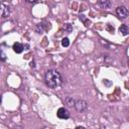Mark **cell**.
Here are the masks:
<instances>
[{"label":"cell","mask_w":129,"mask_h":129,"mask_svg":"<svg viewBox=\"0 0 129 129\" xmlns=\"http://www.w3.org/2000/svg\"><path fill=\"white\" fill-rule=\"evenodd\" d=\"M61 45L64 46V47L69 46V45H70V39H69L68 37H63V38L61 39Z\"/></svg>","instance_id":"7c38bea8"},{"label":"cell","mask_w":129,"mask_h":129,"mask_svg":"<svg viewBox=\"0 0 129 129\" xmlns=\"http://www.w3.org/2000/svg\"><path fill=\"white\" fill-rule=\"evenodd\" d=\"M35 31L37 33H39V34L43 33V31H44V25H43V23H37L36 26H35Z\"/></svg>","instance_id":"30bf717a"},{"label":"cell","mask_w":129,"mask_h":129,"mask_svg":"<svg viewBox=\"0 0 129 129\" xmlns=\"http://www.w3.org/2000/svg\"><path fill=\"white\" fill-rule=\"evenodd\" d=\"M119 32L121 35H127L129 33V28L126 24H121V26L119 27Z\"/></svg>","instance_id":"9c48e42d"},{"label":"cell","mask_w":129,"mask_h":129,"mask_svg":"<svg viewBox=\"0 0 129 129\" xmlns=\"http://www.w3.org/2000/svg\"><path fill=\"white\" fill-rule=\"evenodd\" d=\"M44 81H45V84L49 88L56 89V88L62 86V84L64 82V79H63L62 75L59 72H57L55 70H48L45 73Z\"/></svg>","instance_id":"6da1fadb"},{"label":"cell","mask_w":129,"mask_h":129,"mask_svg":"<svg viewBox=\"0 0 129 129\" xmlns=\"http://www.w3.org/2000/svg\"><path fill=\"white\" fill-rule=\"evenodd\" d=\"M56 116L59 119H69L70 118V112L68 109H66L64 107H61L57 110L56 112Z\"/></svg>","instance_id":"277c9868"},{"label":"cell","mask_w":129,"mask_h":129,"mask_svg":"<svg viewBox=\"0 0 129 129\" xmlns=\"http://www.w3.org/2000/svg\"><path fill=\"white\" fill-rule=\"evenodd\" d=\"M103 83H104V85H106V86H108V87L112 85V83H111V82H109V80H104V82H103Z\"/></svg>","instance_id":"5bb4252c"},{"label":"cell","mask_w":129,"mask_h":129,"mask_svg":"<svg viewBox=\"0 0 129 129\" xmlns=\"http://www.w3.org/2000/svg\"><path fill=\"white\" fill-rule=\"evenodd\" d=\"M12 48H13L14 52H16V53H21V52L23 51V49H24V45H23L22 43H20V42H14Z\"/></svg>","instance_id":"8992f818"},{"label":"cell","mask_w":129,"mask_h":129,"mask_svg":"<svg viewBox=\"0 0 129 129\" xmlns=\"http://www.w3.org/2000/svg\"><path fill=\"white\" fill-rule=\"evenodd\" d=\"M97 3L102 9H109L111 7V1L110 0H98Z\"/></svg>","instance_id":"5b68a950"},{"label":"cell","mask_w":129,"mask_h":129,"mask_svg":"<svg viewBox=\"0 0 129 129\" xmlns=\"http://www.w3.org/2000/svg\"><path fill=\"white\" fill-rule=\"evenodd\" d=\"M62 28H63L64 31H67V32H72V30H73V26H72L70 23H64L63 26H62Z\"/></svg>","instance_id":"8fae6325"},{"label":"cell","mask_w":129,"mask_h":129,"mask_svg":"<svg viewBox=\"0 0 129 129\" xmlns=\"http://www.w3.org/2000/svg\"><path fill=\"white\" fill-rule=\"evenodd\" d=\"M128 9L125 7V6H123V5H121V6H118L117 8H116V14L118 15V17L120 18V19H125V18H127V16H128Z\"/></svg>","instance_id":"7a4b0ae2"},{"label":"cell","mask_w":129,"mask_h":129,"mask_svg":"<svg viewBox=\"0 0 129 129\" xmlns=\"http://www.w3.org/2000/svg\"><path fill=\"white\" fill-rule=\"evenodd\" d=\"M76 102H77V101H76L73 97H67V98L64 99V103H66V105H67L68 107H75Z\"/></svg>","instance_id":"52a82bcc"},{"label":"cell","mask_w":129,"mask_h":129,"mask_svg":"<svg viewBox=\"0 0 129 129\" xmlns=\"http://www.w3.org/2000/svg\"><path fill=\"white\" fill-rule=\"evenodd\" d=\"M127 62H128V67H129V58H128V60H127Z\"/></svg>","instance_id":"e0dca14e"},{"label":"cell","mask_w":129,"mask_h":129,"mask_svg":"<svg viewBox=\"0 0 129 129\" xmlns=\"http://www.w3.org/2000/svg\"><path fill=\"white\" fill-rule=\"evenodd\" d=\"M1 60H2V61H5V60H6V55H5V53L3 52V50H1Z\"/></svg>","instance_id":"4fadbf2b"},{"label":"cell","mask_w":129,"mask_h":129,"mask_svg":"<svg viewBox=\"0 0 129 129\" xmlns=\"http://www.w3.org/2000/svg\"><path fill=\"white\" fill-rule=\"evenodd\" d=\"M75 108H76V110H77L78 112L82 113V112H84V111L87 110V108H88V103H87L85 100H78V101L76 102Z\"/></svg>","instance_id":"3957f363"},{"label":"cell","mask_w":129,"mask_h":129,"mask_svg":"<svg viewBox=\"0 0 129 129\" xmlns=\"http://www.w3.org/2000/svg\"><path fill=\"white\" fill-rule=\"evenodd\" d=\"M9 14H10L9 7L6 6V5H4V4H2V12H1V16H2L3 18H5V17H8Z\"/></svg>","instance_id":"ba28073f"},{"label":"cell","mask_w":129,"mask_h":129,"mask_svg":"<svg viewBox=\"0 0 129 129\" xmlns=\"http://www.w3.org/2000/svg\"><path fill=\"white\" fill-rule=\"evenodd\" d=\"M30 64H31V67H33V68H34V62H33V61H31V63H30Z\"/></svg>","instance_id":"2e32d148"},{"label":"cell","mask_w":129,"mask_h":129,"mask_svg":"<svg viewBox=\"0 0 129 129\" xmlns=\"http://www.w3.org/2000/svg\"><path fill=\"white\" fill-rule=\"evenodd\" d=\"M26 2H28V3H34V2H36L37 0H25Z\"/></svg>","instance_id":"9a60e30c"}]
</instances>
